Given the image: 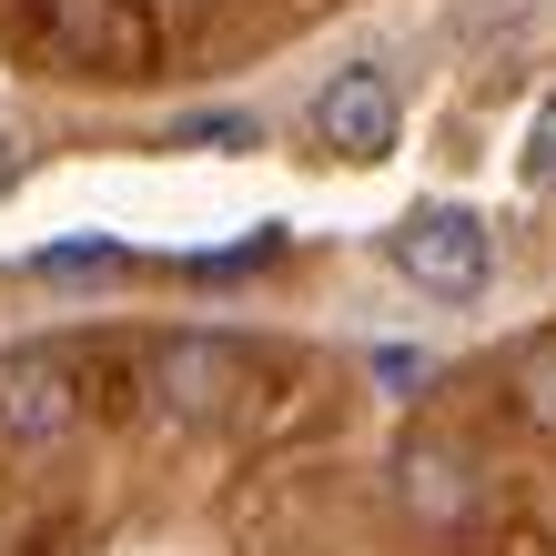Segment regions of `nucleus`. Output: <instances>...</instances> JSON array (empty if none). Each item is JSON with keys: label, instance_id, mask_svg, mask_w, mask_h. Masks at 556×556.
<instances>
[{"label": "nucleus", "instance_id": "nucleus-1", "mask_svg": "<svg viewBox=\"0 0 556 556\" xmlns=\"http://www.w3.org/2000/svg\"><path fill=\"white\" fill-rule=\"evenodd\" d=\"M384 253H395V274L415 293H435V304H476V293L496 283V233H485V213H466V203H415L395 233H384Z\"/></svg>", "mask_w": 556, "mask_h": 556}, {"label": "nucleus", "instance_id": "nucleus-2", "mask_svg": "<svg viewBox=\"0 0 556 556\" xmlns=\"http://www.w3.org/2000/svg\"><path fill=\"white\" fill-rule=\"evenodd\" d=\"M30 41L72 72H142L152 61V11L142 0H30Z\"/></svg>", "mask_w": 556, "mask_h": 556}, {"label": "nucleus", "instance_id": "nucleus-3", "mask_svg": "<svg viewBox=\"0 0 556 556\" xmlns=\"http://www.w3.org/2000/svg\"><path fill=\"white\" fill-rule=\"evenodd\" d=\"M0 435L21 455H51L81 435V365L72 354H51V344L0 354Z\"/></svg>", "mask_w": 556, "mask_h": 556}, {"label": "nucleus", "instance_id": "nucleus-4", "mask_svg": "<svg viewBox=\"0 0 556 556\" xmlns=\"http://www.w3.org/2000/svg\"><path fill=\"white\" fill-rule=\"evenodd\" d=\"M314 132L344 162H375L384 142H395V81H384L375 61H344V72L314 91Z\"/></svg>", "mask_w": 556, "mask_h": 556}, {"label": "nucleus", "instance_id": "nucleus-5", "mask_svg": "<svg viewBox=\"0 0 556 556\" xmlns=\"http://www.w3.org/2000/svg\"><path fill=\"white\" fill-rule=\"evenodd\" d=\"M223 375H233V354H223L213 334H162L152 344V384L173 415H213L223 405Z\"/></svg>", "mask_w": 556, "mask_h": 556}, {"label": "nucleus", "instance_id": "nucleus-6", "mask_svg": "<svg viewBox=\"0 0 556 556\" xmlns=\"http://www.w3.org/2000/svg\"><path fill=\"white\" fill-rule=\"evenodd\" d=\"M405 506L425 516V527H455V516L476 506V476H466V455H445V445H415V455H405Z\"/></svg>", "mask_w": 556, "mask_h": 556}, {"label": "nucleus", "instance_id": "nucleus-7", "mask_svg": "<svg viewBox=\"0 0 556 556\" xmlns=\"http://www.w3.org/2000/svg\"><path fill=\"white\" fill-rule=\"evenodd\" d=\"M30 274H41V283H122L132 253H112V243H51V253H30Z\"/></svg>", "mask_w": 556, "mask_h": 556}, {"label": "nucleus", "instance_id": "nucleus-8", "mask_svg": "<svg viewBox=\"0 0 556 556\" xmlns=\"http://www.w3.org/2000/svg\"><path fill=\"white\" fill-rule=\"evenodd\" d=\"M182 142H213V152H253V142H264V122H253V112H192V122H182Z\"/></svg>", "mask_w": 556, "mask_h": 556}, {"label": "nucleus", "instance_id": "nucleus-9", "mask_svg": "<svg viewBox=\"0 0 556 556\" xmlns=\"http://www.w3.org/2000/svg\"><path fill=\"white\" fill-rule=\"evenodd\" d=\"M425 375H435V365H425L415 344H375V384H384L395 405H415V395H425Z\"/></svg>", "mask_w": 556, "mask_h": 556}, {"label": "nucleus", "instance_id": "nucleus-10", "mask_svg": "<svg viewBox=\"0 0 556 556\" xmlns=\"http://www.w3.org/2000/svg\"><path fill=\"white\" fill-rule=\"evenodd\" d=\"M527 192H556V102H536L527 122Z\"/></svg>", "mask_w": 556, "mask_h": 556}, {"label": "nucleus", "instance_id": "nucleus-11", "mask_svg": "<svg viewBox=\"0 0 556 556\" xmlns=\"http://www.w3.org/2000/svg\"><path fill=\"white\" fill-rule=\"evenodd\" d=\"M527 405L556 425V344H536V354H527Z\"/></svg>", "mask_w": 556, "mask_h": 556}]
</instances>
